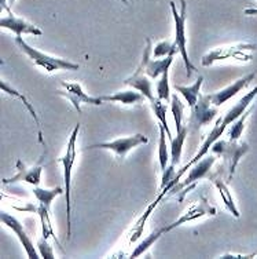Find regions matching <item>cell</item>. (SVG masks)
<instances>
[{"instance_id": "cell-24", "label": "cell", "mask_w": 257, "mask_h": 259, "mask_svg": "<svg viewBox=\"0 0 257 259\" xmlns=\"http://www.w3.org/2000/svg\"><path fill=\"white\" fill-rule=\"evenodd\" d=\"M150 105H151V108H153V112H154V115H156V117H157L160 123L164 125V128L167 130L168 140L171 141L173 137H172V133H171V130H169L168 120H167V105L163 104V100H160V98H156L153 102H150Z\"/></svg>"}, {"instance_id": "cell-15", "label": "cell", "mask_w": 257, "mask_h": 259, "mask_svg": "<svg viewBox=\"0 0 257 259\" xmlns=\"http://www.w3.org/2000/svg\"><path fill=\"white\" fill-rule=\"evenodd\" d=\"M0 26H2L3 29L14 32L15 36H22V35L41 36L43 35L41 29H39L37 26H35L33 24H29L28 21L22 20V18L15 17V15L11 14V13H9V15H5V17L2 18V21H0Z\"/></svg>"}, {"instance_id": "cell-3", "label": "cell", "mask_w": 257, "mask_h": 259, "mask_svg": "<svg viewBox=\"0 0 257 259\" xmlns=\"http://www.w3.org/2000/svg\"><path fill=\"white\" fill-rule=\"evenodd\" d=\"M171 10H172L173 22H175V43L178 46L179 54L182 57L184 62L186 70H187V77L193 75L194 72H197V66L191 62L188 57L187 51V37H186V21H187V3L186 0H180V10L178 11L175 2L169 3Z\"/></svg>"}, {"instance_id": "cell-10", "label": "cell", "mask_w": 257, "mask_h": 259, "mask_svg": "<svg viewBox=\"0 0 257 259\" xmlns=\"http://www.w3.org/2000/svg\"><path fill=\"white\" fill-rule=\"evenodd\" d=\"M64 90L58 91V94L65 97L66 100L70 101L72 105L74 106V109L77 112H81V105H94V106H99L104 104V100L100 97H91L87 93H84L83 87L80 83H70V81H62L61 83Z\"/></svg>"}, {"instance_id": "cell-6", "label": "cell", "mask_w": 257, "mask_h": 259, "mask_svg": "<svg viewBox=\"0 0 257 259\" xmlns=\"http://www.w3.org/2000/svg\"><path fill=\"white\" fill-rule=\"evenodd\" d=\"M253 50H256V46L250 45V43H241V45L228 46V47H218V49L209 51L203 55L201 64L205 68H209L213 64H216L218 61L228 60V58L247 62V61L252 60Z\"/></svg>"}, {"instance_id": "cell-33", "label": "cell", "mask_w": 257, "mask_h": 259, "mask_svg": "<svg viewBox=\"0 0 257 259\" xmlns=\"http://www.w3.org/2000/svg\"><path fill=\"white\" fill-rule=\"evenodd\" d=\"M120 2H123L124 5H129V2H128V0H120Z\"/></svg>"}, {"instance_id": "cell-1", "label": "cell", "mask_w": 257, "mask_h": 259, "mask_svg": "<svg viewBox=\"0 0 257 259\" xmlns=\"http://www.w3.org/2000/svg\"><path fill=\"white\" fill-rule=\"evenodd\" d=\"M215 215H216V208H215L213 205L209 204L208 200L205 199V197H201L199 201L194 203V204L191 205L179 220H176L175 222H172V224L165 225V226L160 228V229L154 230L153 233L150 234V236H147V237L134 249V252L131 254V258H138L140 255H143L154 243H157V241L163 237L164 234L169 233L171 230L176 229V228H179V226H182V225L184 224H187V222H193V221L201 220L203 217H215Z\"/></svg>"}, {"instance_id": "cell-25", "label": "cell", "mask_w": 257, "mask_h": 259, "mask_svg": "<svg viewBox=\"0 0 257 259\" xmlns=\"http://www.w3.org/2000/svg\"><path fill=\"white\" fill-rule=\"evenodd\" d=\"M176 53H179L178 46L175 41H171V40H163L153 47L154 58H164V57L175 55Z\"/></svg>"}, {"instance_id": "cell-22", "label": "cell", "mask_w": 257, "mask_h": 259, "mask_svg": "<svg viewBox=\"0 0 257 259\" xmlns=\"http://www.w3.org/2000/svg\"><path fill=\"white\" fill-rule=\"evenodd\" d=\"M159 130H160V144H159V161L160 167H161V171H165L167 167L171 163V149H168L167 146V138H168V134H167V130L164 128V125L161 123H159Z\"/></svg>"}, {"instance_id": "cell-16", "label": "cell", "mask_w": 257, "mask_h": 259, "mask_svg": "<svg viewBox=\"0 0 257 259\" xmlns=\"http://www.w3.org/2000/svg\"><path fill=\"white\" fill-rule=\"evenodd\" d=\"M0 85H2V90H3L5 94L11 95V97H14V98H17V100H20L21 102H22V105L26 108V110L29 112V115L32 116V119L35 120L36 127H37V138H39V142L40 144H44V138H43V133H41V123H40L39 116H37V113H36L35 106L30 104V101L28 100V97L22 94V93H20V91L15 90L14 87H11L6 80H2Z\"/></svg>"}, {"instance_id": "cell-2", "label": "cell", "mask_w": 257, "mask_h": 259, "mask_svg": "<svg viewBox=\"0 0 257 259\" xmlns=\"http://www.w3.org/2000/svg\"><path fill=\"white\" fill-rule=\"evenodd\" d=\"M79 131L80 123H77L69 137L65 155L58 160L61 164L64 165L65 196H66V214H68V239H70V236H72V203H70V189H72V171H73L72 168H73L74 163H76V157H77L76 144H77Z\"/></svg>"}, {"instance_id": "cell-18", "label": "cell", "mask_w": 257, "mask_h": 259, "mask_svg": "<svg viewBox=\"0 0 257 259\" xmlns=\"http://www.w3.org/2000/svg\"><path fill=\"white\" fill-rule=\"evenodd\" d=\"M203 83V77L202 76H199L197 80H195V83L191 85H179L175 84V89L178 93L183 95V98L186 100V102L188 104L190 108H193L194 105L197 104L198 98H199V95H201V87H202Z\"/></svg>"}, {"instance_id": "cell-5", "label": "cell", "mask_w": 257, "mask_h": 259, "mask_svg": "<svg viewBox=\"0 0 257 259\" xmlns=\"http://www.w3.org/2000/svg\"><path fill=\"white\" fill-rule=\"evenodd\" d=\"M15 45L18 46L21 50L24 51L25 54L35 62V65L43 68L48 73H53L55 70H77L80 68L79 64H73V62L64 60V58H57V57H53V55L44 54V53L30 47L22 39V36H15Z\"/></svg>"}, {"instance_id": "cell-27", "label": "cell", "mask_w": 257, "mask_h": 259, "mask_svg": "<svg viewBox=\"0 0 257 259\" xmlns=\"http://www.w3.org/2000/svg\"><path fill=\"white\" fill-rule=\"evenodd\" d=\"M183 109L184 105L182 104V101L179 98L178 95H172V100H171V110H172L173 120H175V124H176V131L180 128H183Z\"/></svg>"}, {"instance_id": "cell-19", "label": "cell", "mask_w": 257, "mask_h": 259, "mask_svg": "<svg viewBox=\"0 0 257 259\" xmlns=\"http://www.w3.org/2000/svg\"><path fill=\"white\" fill-rule=\"evenodd\" d=\"M188 127L184 125L183 128H180L178 131L176 137H173L171 140V164L178 165L180 163V159H182V152H183V145L184 141L187 138Z\"/></svg>"}, {"instance_id": "cell-21", "label": "cell", "mask_w": 257, "mask_h": 259, "mask_svg": "<svg viewBox=\"0 0 257 259\" xmlns=\"http://www.w3.org/2000/svg\"><path fill=\"white\" fill-rule=\"evenodd\" d=\"M173 62V55L169 57H164L161 60H150L146 65V75L151 79H157L163 75L165 70H168L171 68V65Z\"/></svg>"}, {"instance_id": "cell-28", "label": "cell", "mask_w": 257, "mask_h": 259, "mask_svg": "<svg viewBox=\"0 0 257 259\" xmlns=\"http://www.w3.org/2000/svg\"><path fill=\"white\" fill-rule=\"evenodd\" d=\"M171 97V89H169V69L165 70L163 75L160 76V81L157 84V98L163 101H169Z\"/></svg>"}, {"instance_id": "cell-9", "label": "cell", "mask_w": 257, "mask_h": 259, "mask_svg": "<svg viewBox=\"0 0 257 259\" xmlns=\"http://www.w3.org/2000/svg\"><path fill=\"white\" fill-rule=\"evenodd\" d=\"M148 138L143 134H135L127 138H119V140L109 141V142H99V144H94L88 146V150L94 149H104L110 150L116 155L119 156L120 159H124L128 152H131L135 148H138L140 145L147 144Z\"/></svg>"}, {"instance_id": "cell-23", "label": "cell", "mask_w": 257, "mask_h": 259, "mask_svg": "<svg viewBox=\"0 0 257 259\" xmlns=\"http://www.w3.org/2000/svg\"><path fill=\"white\" fill-rule=\"evenodd\" d=\"M62 193H65L62 188H54V189H41L39 186L33 188V194H35L37 201H39L40 204L47 205L48 208H51V204H53L55 197Z\"/></svg>"}, {"instance_id": "cell-13", "label": "cell", "mask_w": 257, "mask_h": 259, "mask_svg": "<svg viewBox=\"0 0 257 259\" xmlns=\"http://www.w3.org/2000/svg\"><path fill=\"white\" fill-rule=\"evenodd\" d=\"M256 75L254 73H250V75L245 76V77H241V79H238L237 81H234L233 84H230L226 89H223V90L218 91V93H213V94H209V100L212 102V105L215 106H222L223 104H226L228 100H231L233 97L238 94V93H241L243 89H246L247 85L252 83L253 80H254Z\"/></svg>"}, {"instance_id": "cell-12", "label": "cell", "mask_w": 257, "mask_h": 259, "mask_svg": "<svg viewBox=\"0 0 257 259\" xmlns=\"http://www.w3.org/2000/svg\"><path fill=\"white\" fill-rule=\"evenodd\" d=\"M0 218H2V222L5 226H7L9 229L13 230V233L18 237L20 240V243L24 247L25 252L28 254L30 259H39V254H37V251L35 248V244L32 243V240L30 237L26 234L24 229V225L21 224L20 221L17 220L15 217H13L9 212H6V211H2V214H0Z\"/></svg>"}, {"instance_id": "cell-20", "label": "cell", "mask_w": 257, "mask_h": 259, "mask_svg": "<svg viewBox=\"0 0 257 259\" xmlns=\"http://www.w3.org/2000/svg\"><path fill=\"white\" fill-rule=\"evenodd\" d=\"M212 181L213 184H215V186L218 188L220 196H222V200L223 203H224V205H226V208H227L235 218H239V217H241L239 209L237 208V204H235V201H234L233 194H231V192L228 189L227 184H226L224 181L220 180V178H212Z\"/></svg>"}, {"instance_id": "cell-7", "label": "cell", "mask_w": 257, "mask_h": 259, "mask_svg": "<svg viewBox=\"0 0 257 259\" xmlns=\"http://www.w3.org/2000/svg\"><path fill=\"white\" fill-rule=\"evenodd\" d=\"M211 152L213 155L220 156L224 159V161L228 164L230 178H233L239 160L249 152V145L246 142H239V141L218 140L212 145Z\"/></svg>"}, {"instance_id": "cell-29", "label": "cell", "mask_w": 257, "mask_h": 259, "mask_svg": "<svg viewBox=\"0 0 257 259\" xmlns=\"http://www.w3.org/2000/svg\"><path fill=\"white\" fill-rule=\"evenodd\" d=\"M37 249H39L40 256H41V258H47V259L55 258L54 251H53V248H51V245L48 244V240H45L41 237V239L37 241Z\"/></svg>"}, {"instance_id": "cell-32", "label": "cell", "mask_w": 257, "mask_h": 259, "mask_svg": "<svg viewBox=\"0 0 257 259\" xmlns=\"http://www.w3.org/2000/svg\"><path fill=\"white\" fill-rule=\"evenodd\" d=\"M15 3V0H9V6H13Z\"/></svg>"}, {"instance_id": "cell-4", "label": "cell", "mask_w": 257, "mask_h": 259, "mask_svg": "<svg viewBox=\"0 0 257 259\" xmlns=\"http://www.w3.org/2000/svg\"><path fill=\"white\" fill-rule=\"evenodd\" d=\"M216 161V155H207L205 157L197 161L195 164H193L190 167V172L188 175L184 178L183 182H179L173 186L172 189L169 190V193L164 197V199H169L172 196H176L179 201H183L184 196L190 192L191 189H194L199 181L205 178L208 172L212 168V165L215 164Z\"/></svg>"}, {"instance_id": "cell-17", "label": "cell", "mask_w": 257, "mask_h": 259, "mask_svg": "<svg viewBox=\"0 0 257 259\" xmlns=\"http://www.w3.org/2000/svg\"><path fill=\"white\" fill-rule=\"evenodd\" d=\"M104 102H119L123 105H134V104H140L146 100L142 93H139L138 90H127V91H119L116 94L112 95H102L100 97Z\"/></svg>"}, {"instance_id": "cell-31", "label": "cell", "mask_w": 257, "mask_h": 259, "mask_svg": "<svg viewBox=\"0 0 257 259\" xmlns=\"http://www.w3.org/2000/svg\"><path fill=\"white\" fill-rule=\"evenodd\" d=\"M7 2H9V0H2V5H3V9H5V10H7L10 13V7H9V3H7Z\"/></svg>"}, {"instance_id": "cell-30", "label": "cell", "mask_w": 257, "mask_h": 259, "mask_svg": "<svg viewBox=\"0 0 257 259\" xmlns=\"http://www.w3.org/2000/svg\"><path fill=\"white\" fill-rule=\"evenodd\" d=\"M243 13L246 15H257V9H245Z\"/></svg>"}, {"instance_id": "cell-14", "label": "cell", "mask_w": 257, "mask_h": 259, "mask_svg": "<svg viewBox=\"0 0 257 259\" xmlns=\"http://www.w3.org/2000/svg\"><path fill=\"white\" fill-rule=\"evenodd\" d=\"M17 174L13 175L11 178H6L3 180V184H15V182H26V184L32 185V186H39L41 182V174H43V167L41 165H35L28 168L26 165L18 160L15 164Z\"/></svg>"}, {"instance_id": "cell-8", "label": "cell", "mask_w": 257, "mask_h": 259, "mask_svg": "<svg viewBox=\"0 0 257 259\" xmlns=\"http://www.w3.org/2000/svg\"><path fill=\"white\" fill-rule=\"evenodd\" d=\"M151 51H153V43H151V39L147 37L146 39V47H144L143 51V60H142V62H140V65L138 66V69H136L134 75L124 80V84L129 85V87H132L135 90H138L139 93H142L146 97V100H148L150 102H153L156 100L153 90H151V83L148 81L147 75H146V65L150 61Z\"/></svg>"}, {"instance_id": "cell-11", "label": "cell", "mask_w": 257, "mask_h": 259, "mask_svg": "<svg viewBox=\"0 0 257 259\" xmlns=\"http://www.w3.org/2000/svg\"><path fill=\"white\" fill-rule=\"evenodd\" d=\"M219 113L218 106L212 105L208 95H199L197 104L191 108V116H190V124L194 128L205 127L208 125L212 120L216 119Z\"/></svg>"}, {"instance_id": "cell-26", "label": "cell", "mask_w": 257, "mask_h": 259, "mask_svg": "<svg viewBox=\"0 0 257 259\" xmlns=\"http://www.w3.org/2000/svg\"><path fill=\"white\" fill-rule=\"evenodd\" d=\"M252 110H246L242 116H239L233 124L230 125V130H228V140L231 141H238L243 134V130H245V123H246L247 117L250 115Z\"/></svg>"}]
</instances>
